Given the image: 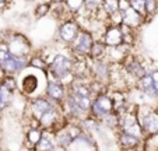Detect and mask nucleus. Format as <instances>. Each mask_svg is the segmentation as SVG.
<instances>
[{
  "label": "nucleus",
  "instance_id": "obj_1",
  "mask_svg": "<svg viewBox=\"0 0 158 151\" xmlns=\"http://www.w3.org/2000/svg\"><path fill=\"white\" fill-rule=\"evenodd\" d=\"M46 86V73L27 67L17 76V92L25 99L44 95Z\"/></svg>",
  "mask_w": 158,
  "mask_h": 151
},
{
  "label": "nucleus",
  "instance_id": "obj_2",
  "mask_svg": "<svg viewBox=\"0 0 158 151\" xmlns=\"http://www.w3.org/2000/svg\"><path fill=\"white\" fill-rule=\"evenodd\" d=\"M72 67H73V56L64 48L63 50H56L55 52L53 57H52L51 63L48 66L46 74L52 76L56 80L62 81L66 87H69L76 80L72 73Z\"/></svg>",
  "mask_w": 158,
  "mask_h": 151
},
{
  "label": "nucleus",
  "instance_id": "obj_3",
  "mask_svg": "<svg viewBox=\"0 0 158 151\" xmlns=\"http://www.w3.org/2000/svg\"><path fill=\"white\" fill-rule=\"evenodd\" d=\"M6 44L10 55L15 57L31 56L34 53V45L27 35L21 31H11L9 30L6 34Z\"/></svg>",
  "mask_w": 158,
  "mask_h": 151
},
{
  "label": "nucleus",
  "instance_id": "obj_4",
  "mask_svg": "<svg viewBox=\"0 0 158 151\" xmlns=\"http://www.w3.org/2000/svg\"><path fill=\"white\" fill-rule=\"evenodd\" d=\"M137 119L146 137H151L158 134L157 105H141V107H137Z\"/></svg>",
  "mask_w": 158,
  "mask_h": 151
},
{
  "label": "nucleus",
  "instance_id": "obj_5",
  "mask_svg": "<svg viewBox=\"0 0 158 151\" xmlns=\"http://www.w3.org/2000/svg\"><path fill=\"white\" fill-rule=\"evenodd\" d=\"M81 31L80 24L77 23L76 18H66L57 23L56 31H55V39L57 44H60L63 48H67L73 44L76 36Z\"/></svg>",
  "mask_w": 158,
  "mask_h": 151
},
{
  "label": "nucleus",
  "instance_id": "obj_6",
  "mask_svg": "<svg viewBox=\"0 0 158 151\" xmlns=\"http://www.w3.org/2000/svg\"><path fill=\"white\" fill-rule=\"evenodd\" d=\"M83 132L80 123H74V122H66L64 124H62L57 130L53 132L55 141H56L57 147L67 150L69 145L73 143V140L76 137L80 136V133Z\"/></svg>",
  "mask_w": 158,
  "mask_h": 151
},
{
  "label": "nucleus",
  "instance_id": "obj_7",
  "mask_svg": "<svg viewBox=\"0 0 158 151\" xmlns=\"http://www.w3.org/2000/svg\"><path fill=\"white\" fill-rule=\"evenodd\" d=\"M95 36L93 32H89L87 30H81L73 44L67 48V52L72 55L73 57H88L89 49L93 46Z\"/></svg>",
  "mask_w": 158,
  "mask_h": 151
},
{
  "label": "nucleus",
  "instance_id": "obj_8",
  "mask_svg": "<svg viewBox=\"0 0 158 151\" xmlns=\"http://www.w3.org/2000/svg\"><path fill=\"white\" fill-rule=\"evenodd\" d=\"M115 111V105H114V99L109 95V92H104L99 94L97 97L93 98L91 102V108H89V115L95 120H101L104 116L109 115L110 112Z\"/></svg>",
  "mask_w": 158,
  "mask_h": 151
},
{
  "label": "nucleus",
  "instance_id": "obj_9",
  "mask_svg": "<svg viewBox=\"0 0 158 151\" xmlns=\"http://www.w3.org/2000/svg\"><path fill=\"white\" fill-rule=\"evenodd\" d=\"M67 92V87L62 83V81L53 78L52 76L46 74V86L44 90V97H46L51 102H53L55 105H59L63 102Z\"/></svg>",
  "mask_w": 158,
  "mask_h": 151
},
{
  "label": "nucleus",
  "instance_id": "obj_10",
  "mask_svg": "<svg viewBox=\"0 0 158 151\" xmlns=\"http://www.w3.org/2000/svg\"><path fill=\"white\" fill-rule=\"evenodd\" d=\"M89 77L95 81L109 86V77H110V69H112V63H109L106 59H99V60H89Z\"/></svg>",
  "mask_w": 158,
  "mask_h": 151
},
{
  "label": "nucleus",
  "instance_id": "obj_11",
  "mask_svg": "<svg viewBox=\"0 0 158 151\" xmlns=\"http://www.w3.org/2000/svg\"><path fill=\"white\" fill-rule=\"evenodd\" d=\"M102 42L105 44L106 48H118L123 45V34H122V28L120 25H106L102 31L101 35Z\"/></svg>",
  "mask_w": 158,
  "mask_h": 151
},
{
  "label": "nucleus",
  "instance_id": "obj_12",
  "mask_svg": "<svg viewBox=\"0 0 158 151\" xmlns=\"http://www.w3.org/2000/svg\"><path fill=\"white\" fill-rule=\"evenodd\" d=\"M66 151H99V148L97 145L95 139L83 130L80 136L73 140V143Z\"/></svg>",
  "mask_w": 158,
  "mask_h": 151
},
{
  "label": "nucleus",
  "instance_id": "obj_13",
  "mask_svg": "<svg viewBox=\"0 0 158 151\" xmlns=\"http://www.w3.org/2000/svg\"><path fill=\"white\" fill-rule=\"evenodd\" d=\"M116 145L119 151H140L144 148V140H139L123 132H116Z\"/></svg>",
  "mask_w": 158,
  "mask_h": 151
},
{
  "label": "nucleus",
  "instance_id": "obj_14",
  "mask_svg": "<svg viewBox=\"0 0 158 151\" xmlns=\"http://www.w3.org/2000/svg\"><path fill=\"white\" fill-rule=\"evenodd\" d=\"M120 13H122V25L129 28V30L139 31L147 23L146 18L143 15H140L139 13H136L131 7H129L125 11H120Z\"/></svg>",
  "mask_w": 158,
  "mask_h": 151
},
{
  "label": "nucleus",
  "instance_id": "obj_15",
  "mask_svg": "<svg viewBox=\"0 0 158 151\" xmlns=\"http://www.w3.org/2000/svg\"><path fill=\"white\" fill-rule=\"evenodd\" d=\"M42 134H44V130H42L39 126H27L24 132V147L27 150H34L36 144L39 143Z\"/></svg>",
  "mask_w": 158,
  "mask_h": 151
},
{
  "label": "nucleus",
  "instance_id": "obj_16",
  "mask_svg": "<svg viewBox=\"0 0 158 151\" xmlns=\"http://www.w3.org/2000/svg\"><path fill=\"white\" fill-rule=\"evenodd\" d=\"M57 144L55 141V136L51 132H44L39 143L34 147L32 151H56Z\"/></svg>",
  "mask_w": 158,
  "mask_h": 151
},
{
  "label": "nucleus",
  "instance_id": "obj_17",
  "mask_svg": "<svg viewBox=\"0 0 158 151\" xmlns=\"http://www.w3.org/2000/svg\"><path fill=\"white\" fill-rule=\"evenodd\" d=\"M105 55H106V46L101 39H95L89 49V53L87 59L89 60H99V59H105Z\"/></svg>",
  "mask_w": 158,
  "mask_h": 151
},
{
  "label": "nucleus",
  "instance_id": "obj_18",
  "mask_svg": "<svg viewBox=\"0 0 158 151\" xmlns=\"http://www.w3.org/2000/svg\"><path fill=\"white\" fill-rule=\"evenodd\" d=\"M28 67L46 73V71H48V63H46V60L44 59V56H42V55L38 52V53H32V55H31Z\"/></svg>",
  "mask_w": 158,
  "mask_h": 151
},
{
  "label": "nucleus",
  "instance_id": "obj_19",
  "mask_svg": "<svg viewBox=\"0 0 158 151\" xmlns=\"http://www.w3.org/2000/svg\"><path fill=\"white\" fill-rule=\"evenodd\" d=\"M52 11V2H41L34 9V17L35 18H45Z\"/></svg>",
  "mask_w": 158,
  "mask_h": 151
},
{
  "label": "nucleus",
  "instance_id": "obj_20",
  "mask_svg": "<svg viewBox=\"0 0 158 151\" xmlns=\"http://www.w3.org/2000/svg\"><path fill=\"white\" fill-rule=\"evenodd\" d=\"M101 9L104 10V13L109 17L114 13L119 11V0H102Z\"/></svg>",
  "mask_w": 158,
  "mask_h": 151
},
{
  "label": "nucleus",
  "instance_id": "obj_21",
  "mask_svg": "<svg viewBox=\"0 0 158 151\" xmlns=\"http://www.w3.org/2000/svg\"><path fill=\"white\" fill-rule=\"evenodd\" d=\"M0 83L4 88L10 90V91L17 92V77H13V76H3L0 78Z\"/></svg>",
  "mask_w": 158,
  "mask_h": 151
},
{
  "label": "nucleus",
  "instance_id": "obj_22",
  "mask_svg": "<svg viewBox=\"0 0 158 151\" xmlns=\"http://www.w3.org/2000/svg\"><path fill=\"white\" fill-rule=\"evenodd\" d=\"M158 13V2L155 0H146V20L152 18Z\"/></svg>",
  "mask_w": 158,
  "mask_h": 151
},
{
  "label": "nucleus",
  "instance_id": "obj_23",
  "mask_svg": "<svg viewBox=\"0 0 158 151\" xmlns=\"http://www.w3.org/2000/svg\"><path fill=\"white\" fill-rule=\"evenodd\" d=\"M129 3L134 11L146 18V0H129Z\"/></svg>",
  "mask_w": 158,
  "mask_h": 151
},
{
  "label": "nucleus",
  "instance_id": "obj_24",
  "mask_svg": "<svg viewBox=\"0 0 158 151\" xmlns=\"http://www.w3.org/2000/svg\"><path fill=\"white\" fill-rule=\"evenodd\" d=\"M150 74H151V78H152V83H154L155 91H157V94H158V69H155V70H152Z\"/></svg>",
  "mask_w": 158,
  "mask_h": 151
},
{
  "label": "nucleus",
  "instance_id": "obj_25",
  "mask_svg": "<svg viewBox=\"0 0 158 151\" xmlns=\"http://www.w3.org/2000/svg\"><path fill=\"white\" fill-rule=\"evenodd\" d=\"M130 7V3L129 0H119V11H125L126 9Z\"/></svg>",
  "mask_w": 158,
  "mask_h": 151
},
{
  "label": "nucleus",
  "instance_id": "obj_26",
  "mask_svg": "<svg viewBox=\"0 0 158 151\" xmlns=\"http://www.w3.org/2000/svg\"><path fill=\"white\" fill-rule=\"evenodd\" d=\"M10 2H4V0H0V13H4L6 10H9L7 7L10 6Z\"/></svg>",
  "mask_w": 158,
  "mask_h": 151
},
{
  "label": "nucleus",
  "instance_id": "obj_27",
  "mask_svg": "<svg viewBox=\"0 0 158 151\" xmlns=\"http://www.w3.org/2000/svg\"><path fill=\"white\" fill-rule=\"evenodd\" d=\"M3 77V74H2V67H0V78Z\"/></svg>",
  "mask_w": 158,
  "mask_h": 151
},
{
  "label": "nucleus",
  "instance_id": "obj_28",
  "mask_svg": "<svg viewBox=\"0 0 158 151\" xmlns=\"http://www.w3.org/2000/svg\"><path fill=\"white\" fill-rule=\"evenodd\" d=\"M140 151H146V150H144V148H143V150H140Z\"/></svg>",
  "mask_w": 158,
  "mask_h": 151
},
{
  "label": "nucleus",
  "instance_id": "obj_29",
  "mask_svg": "<svg viewBox=\"0 0 158 151\" xmlns=\"http://www.w3.org/2000/svg\"><path fill=\"white\" fill-rule=\"evenodd\" d=\"M157 108H158V104H157Z\"/></svg>",
  "mask_w": 158,
  "mask_h": 151
},
{
  "label": "nucleus",
  "instance_id": "obj_30",
  "mask_svg": "<svg viewBox=\"0 0 158 151\" xmlns=\"http://www.w3.org/2000/svg\"><path fill=\"white\" fill-rule=\"evenodd\" d=\"M0 151H2V148H0Z\"/></svg>",
  "mask_w": 158,
  "mask_h": 151
}]
</instances>
